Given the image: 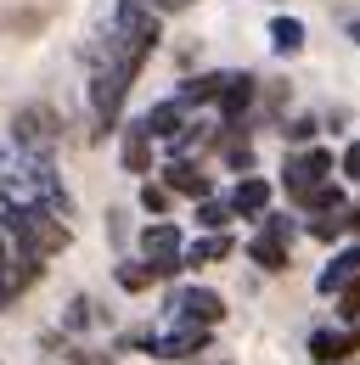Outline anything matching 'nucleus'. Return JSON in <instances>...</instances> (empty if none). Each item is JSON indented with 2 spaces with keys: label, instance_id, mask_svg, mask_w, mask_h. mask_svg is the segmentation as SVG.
I'll use <instances>...</instances> for the list:
<instances>
[{
  "label": "nucleus",
  "instance_id": "f257e3e1",
  "mask_svg": "<svg viewBox=\"0 0 360 365\" xmlns=\"http://www.w3.org/2000/svg\"><path fill=\"white\" fill-rule=\"evenodd\" d=\"M158 51V17L141 6V0H119V11H113V29H107V73H119V79H130L141 73V62Z\"/></svg>",
  "mask_w": 360,
  "mask_h": 365
},
{
  "label": "nucleus",
  "instance_id": "f03ea898",
  "mask_svg": "<svg viewBox=\"0 0 360 365\" xmlns=\"http://www.w3.org/2000/svg\"><path fill=\"white\" fill-rule=\"evenodd\" d=\"M6 242H17V247H29V253H40V259H56L74 236L62 225V214L56 208H45V202H6Z\"/></svg>",
  "mask_w": 360,
  "mask_h": 365
},
{
  "label": "nucleus",
  "instance_id": "7ed1b4c3",
  "mask_svg": "<svg viewBox=\"0 0 360 365\" xmlns=\"http://www.w3.org/2000/svg\"><path fill=\"white\" fill-rule=\"evenodd\" d=\"M141 253H146V270H152V281H175L186 264H180V230L169 225V220H158V225L141 230Z\"/></svg>",
  "mask_w": 360,
  "mask_h": 365
},
{
  "label": "nucleus",
  "instance_id": "20e7f679",
  "mask_svg": "<svg viewBox=\"0 0 360 365\" xmlns=\"http://www.w3.org/2000/svg\"><path fill=\"white\" fill-rule=\"evenodd\" d=\"M209 337H214V326H186V320H180V331H146L141 349H146L152 360H191V354L209 349Z\"/></svg>",
  "mask_w": 360,
  "mask_h": 365
},
{
  "label": "nucleus",
  "instance_id": "39448f33",
  "mask_svg": "<svg viewBox=\"0 0 360 365\" xmlns=\"http://www.w3.org/2000/svg\"><path fill=\"white\" fill-rule=\"evenodd\" d=\"M175 320H186V326H220L225 320V298L214 292V287H180V292H169V304H164Z\"/></svg>",
  "mask_w": 360,
  "mask_h": 365
},
{
  "label": "nucleus",
  "instance_id": "423d86ee",
  "mask_svg": "<svg viewBox=\"0 0 360 365\" xmlns=\"http://www.w3.org/2000/svg\"><path fill=\"white\" fill-rule=\"evenodd\" d=\"M11 140H17V152L51 158V146H56V118H51V107H23V113L11 118Z\"/></svg>",
  "mask_w": 360,
  "mask_h": 365
},
{
  "label": "nucleus",
  "instance_id": "0eeeda50",
  "mask_svg": "<svg viewBox=\"0 0 360 365\" xmlns=\"http://www.w3.org/2000/svg\"><path fill=\"white\" fill-rule=\"evenodd\" d=\"M326 175H332V152H326V146H310V152L287 158V169H281V185H287V197H299L304 185L326 180Z\"/></svg>",
  "mask_w": 360,
  "mask_h": 365
},
{
  "label": "nucleus",
  "instance_id": "6e6552de",
  "mask_svg": "<svg viewBox=\"0 0 360 365\" xmlns=\"http://www.w3.org/2000/svg\"><path fill=\"white\" fill-rule=\"evenodd\" d=\"M349 354H360V326L355 331H315L310 337V360L315 365H338V360H349Z\"/></svg>",
  "mask_w": 360,
  "mask_h": 365
},
{
  "label": "nucleus",
  "instance_id": "1a4fd4ad",
  "mask_svg": "<svg viewBox=\"0 0 360 365\" xmlns=\"http://www.w3.org/2000/svg\"><path fill=\"white\" fill-rule=\"evenodd\" d=\"M225 208H231V214H242V220H259V214L270 208V180H259V175H242Z\"/></svg>",
  "mask_w": 360,
  "mask_h": 365
},
{
  "label": "nucleus",
  "instance_id": "9d476101",
  "mask_svg": "<svg viewBox=\"0 0 360 365\" xmlns=\"http://www.w3.org/2000/svg\"><path fill=\"white\" fill-rule=\"evenodd\" d=\"M254 85H259L254 73H225L220 96H214V101H220V118H225V124H236V118L248 113V101H254Z\"/></svg>",
  "mask_w": 360,
  "mask_h": 365
},
{
  "label": "nucleus",
  "instance_id": "9b49d317",
  "mask_svg": "<svg viewBox=\"0 0 360 365\" xmlns=\"http://www.w3.org/2000/svg\"><path fill=\"white\" fill-rule=\"evenodd\" d=\"M287 247H293V242H281V236L259 230V236L248 242V259H254V264H259L265 275H281V270H287Z\"/></svg>",
  "mask_w": 360,
  "mask_h": 365
},
{
  "label": "nucleus",
  "instance_id": "f8f14e48",
  "mask_svg": "<svg viewBox=\"0 0 360 365\" xmlns=\"http://www.w3.org/2000/svg\"><path fill=\"white\" fill-rule=\"evenodd\" d=\"M355 275H360V247H344L326 270L315 275V292H321V298H332V292H338L344 281H355Z\"/></svg>",
  "mask_w": 360,
  "mask_h": 365
},
{
  "label": "nucleus",
  "instance_id": "ddd939ff",
  "mask_svg": "<svg viewBox=\"0 0 360 365\" xmlns=\"http://www.w3.org/2000/svg\"><path fill=\"white\" fill-rule=\"evenodd\" d=\"M231 230H209V236H197L191 247H180V264H214V259H231Z\"/></svg>",
  "mask_w": 360,
  "mask_h": 365
},
{
  "label": "nucleus",
  "instance_id": "4468645a",
  "mask_svg": "<svg viewBox=\"0 0 360 365\" xmlns=\"http://www.w3.org/2000/svg\"><path fill=\"white\" fill-rule=\"evenodd\" d=\"M180 124H186V101H180V96H175V101H158V107L141 118V130H146L152 140H169Z\"/></svg>",
  "mask_w": 360,
  "mask_h": 365
},
{
  "label": "nucleus",
  "instance_id": "2eb2a0df",
  "mask_svg": "<svg viewBox=\"0 0 360 365\" xmlns=\"http://www.w3.org/2000/svg\"><path fill=\"white\" fill-rule=\"evenodd\" d=\"M164 185L180 191V197H209V175H203L197 163H186V158H175V163L164 169Z\"/></svg>",
  "mask_w": 360,
  "mask_h": 365
},
{
  "label": "nucleus",
  "instance_id": "dca6fc26",
  "mask_svg": "<svg viewBox=\"0 0 360 365\" xmlns=\"http://www.w3.org/2000/svg\"><path fill=\"white\" fill-rule=\"evenodd\" d=\"M119 158H124V169H130V175H152V135H146L141 124H130V130H124V152H119Z\"/></svg>",
  "mask_w": 360,
  "mask_h": 365
},
{
  "label": "nucleus",
  "instance_id": "f3484780",
  "mask_svg": "<svg viewBox=\"0 0 360 365\" xmlns=\"http://www.w3.org/2000/svg\"><path fill=\"white\" fill-rule=\"evenodd\" d=\"M293 202H299V208H310V214H332V208H344V191H338V185H332V175H326V180L304 185Z\"/></svg>",
  "mask_w": 360,
  "mask_h": 365
},
{
  "label": "nucleus",
  "instance_id": "a211bd4d",
  "mask_svg": "<svg viewBox=\"0 0 360 365\" xmlns=\"http://www.w3.org/2000/svg\"><path fill=\"white\" fill-rule=\"evenodd\" d=\"M270 51H276V56H299V51H304V23H299V17H276V23H270Z\"/></svg>",
  "mask_w": 360,
  "mask_h": 365
},
{
  "label": "nucleus",
  "instance_id": "6ab92c4d",
  "mask_svg": "<svg viewBox=\"0 0 360 365\" xmlns=\"http://www.w3.org/2000/svg\"><path fill=\"white\" fill-rule=\"evenodd\" d=\"M231 220H236V214H231L225 202H214V197H197V225H203V230H225Z\"/></svg>",
  "mask_w": 360,
  "mask_h": 365
},
{
  "label": "nucleus",
  "instance_id": "aec40b11",
  "mask_svg": "<svg viewBox=\"0 0 360 365\" xmlns=\"http://www.w3.org/2000/svg\"><path fill=\"white\" fill-rule=\"evenodd\" d=\"M220 85H225V73H203V79H191V85L180 91V101H186V107H197V101H214V96H220Z\"/></svg>",
  "mask_w": 360,
  "mask_h": 365
},
{
  "label": "nucleus",
  "instance_id": "412c9836",
  "mask_svg": "<svg viewBox=\"0 0 360 365\" xmlns=\"http://www.w3.org/2000/svg\"><path fill=\"white\" fill-rule=\"evenodd\" d=\"M119 287H124V292H146V287H152V270H146V264H119Z\"/></svg>",
  "mask_w": 360,
  "mask_h": 365
},
{
  "label": "nucleus",
  "instance_id": "4be33fe9",
  "mask_svg": "<svg viewBox=\"0 0 360 365\" xmlns=\"http://www.w3.org/2000/svg\"><path fill=\"white\" fill-rule=\"evenodd\" d=\"M310 236H315V242H338V236H344V208H332V214H321V220L310 225Z\"/></svg>",
  "mask_w": 360,
  "mask_h": 365
},
{
  "label": "nucleus",
  "instance_id": "5701e85b",
  "mask_svg": "<svg viewBox=\"0 0 360 365\" xmlns=\"http://www.w3.org/2000/svg\"><path fill=\"white\" fill-rule=\"evenodd\" d=\"M338 315H344V320H360V275L338 287Z\"/></svg>",
  "mask_w": 360,
  "mask_h": 365
},
{
  "label": "nucleus",
  "instance_id": "b1692460",
  "mask_svg": "<svg viewBox=\"0 0 360 365\" xmlns=\"http://www.w3.org/2000/svg\"><path fill=\"white\" fill-rule=\"evenodd\" d=\"M141 208H146V214H164V208H169V185L146 180V185H141Z\"/></svg>",
  "mask_w": 360,
  "mask_h": 365
},
{
  "label": "nucleus",
  "instance_id": "393cba45",
  "mask_svg": "<svg viewBox=\"0 0 360 365\" xmlns=\"http://www.w3.org/2000/svg\"><path fill=\"white\" fill-rule=\"evenodd\" d=\"M225 163H231V169H248V163H254V146H248V140H231V146H225Z\"/></svg>",
  "mask_w": 360,
  "mask_h": 365
},
{
  "label": "nucleus",
  "instance_id": "a878e982",
  "mask_svg": "<svg viewBox=\"0 0 360 365\" xmlns=\"http://www.w3.org/2000/svg\"><path fill=\"white\" fill-rule=\"evenodd\" d=\"M315 130H321L315 118H293V124H287V140H299V146H304V140H315Z\"/></svg>",
  "mask_w": 360,
  "mask_h": 365
},
{
  "label": "nucleus",
  "instance_id": "bb28decb",
  "mask_svg": "<svg viewBox=\"0 0 360 365\" xmlns=\"http://www.w3.org/2000/svg\"><path fill=\"white\" fill-rule=\"evenodd\" d=\"M90 298H74V309H68V331H79V326H90Z\"/></svg>",
  "mask_w": 360,
  "mask_h": 365
},
{
  "label": "nucleus",
  "instance_id": "cd10ccee",
  "mask_svg": "<svg viewBox=\"0 0 360 365\" xmlns=\"http://www.w3.org/2000/svg\"><path fill=\"white\" fill-rule=\"evenodd\" d=\"M344 180H355V185H360V140L344 152Z\"/></svg>",
  "mask_w": 360,
  "mask_h": 365
},
{
  "label": "nucleus",
  "instance_id": "c85d7f7f",
  "mask_svg": "<svg viewBox=\"0 0 360 365\" xmlns=\"http://www.w3.org/2000/svg\"><path fill=\"white\" fill-rule=\"evenodd\" d=\"M11 304V287H6V230H0V309Z\"/></svg>",
  "mask_w": 360,
  "mask_h": 365
},
{
  "label": "nucleus",
  "instance_id": "c756f323",
  "mask_svg": "<svg viewBox=\"0 0 360 365\" xmlns=\"http://www.w3.org/2000/svg\"><path fill=\"white\" fill-rule=\"evenodd\" d=\"M344 230H355V236H360V197H355V208L344 214Z\"/></svg>",
  "mask_w": 360,
  "mask_h": 365
},
{
  "label": "nucleus",
  "instance_id": "7c9ffc66",
  "mask_svg": "<svg viewBox=\"0 0 360 365\" xmlns=\"http://www.w3.org/2000/svg\"><path fill=\"white\" fill-rule=\"evenodd\" d=\"M141 6H158V11H180V6H191V0H141Z\"/></svg>",
  "mask_w": 360,
  "mask_h": 365
},
{
  "label": "nucleus",
  "instance_id": "2f4dec72",
  "mask_svg": "<svg viewBox=\"0 0 360 365\" xmlns=\"http://www.w3.org/2000/svg\"><path fill=\"white\" fill-rule=\"evenodd\" d=\"M349 40H355V51H360V23H349Z\"/></svg>",
  "mask_w": 360,
  "mask_h": 365
},
{
  "label": "nucleus",
  "instance_id": "473e14b6",
  "mask_svg": "<svg viewBox=\"0 0 360 365\" xmlns=\"http://www.w3.org/2000/svg\"><path fill=\"white\" fill-rule=\"evenodd\" d=\"M338 365H344V360H338Z\"/></svg>",
  "mask_w": 360,
  "mask_h": 365
}]
</instances>
